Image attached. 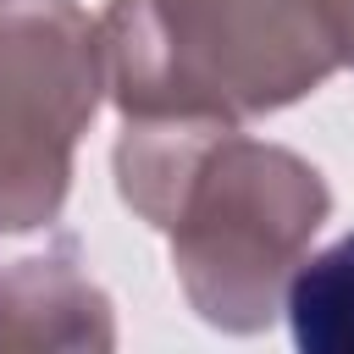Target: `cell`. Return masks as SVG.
Segmentation results:
<instances>
[{
    "label": "cell",
    "instance_id": "obj_1",
    "mask_svg": "<svg viewBox=\"0 0 354 354\" xmlns=\"http://www.w3.org/2000/svg\"><path fill=\"white\" fill-rule=\"evenodd\" d=\"M116 188L171 238L194 315L238 337L277 321L282 288L332 210L310 160L205 116H127Z\"/></svg>",
    "mask_w": 354,
    "mask_h": 354
},
{
    "label": "cell",
    "instance_id": "obj_2",
    "mask_svg": "<svg viewBox=\"0 0 354 354\" xmlns=\"http://www.w3.org/2000/svg\"><path fill=\"white\" fill-rule=\"evenodd\" d=\"M100 50L127 116L227 127L304 100L343 66L315 0H111Z\"/></svg>",
    "mask_w": 354,
    "mask_h": 354
},
{
    "label": "cell",
    "instance_id": "obj_3",
    "mask_svg": "<svg viewBox=\"0 0 354 354\" xmlns=\"http://www.w3.org/2000/svg\"><path fill=\"white\" fill-rule=\"evenodd\" d=\"M100 88V28L72 0H0V232L61 216Z\"/></svg>",
    "mask_w": 354,
    "mask_h": 354
},
{
    "label": "cell",
    "instance_id": "obj_4",
    "mask_svg": "<svg viewBox=\"0 0 354 354\" xmlns=\"http://www.w3.org/2000/svg\"><path fill=\"white\" fill-rule=\"evenodd\" d=\"M111 304L88 282L77 243L61 238L0 271V348H111Z\"/></svg>",
    "mask_w": 354,
    "mask_h": 354
},
{
    "label": "cell",
    "instance_id": "obj_5",
    "mask_svg": "<svg viewBox=\"0 0 354 354\" xmlns=\"http://www.w3.org/2000/svg\"><path fill=\"white\" fill-rule=\"evenodd\" d=\"M282 315L304 354H354V232L293 266Z\"/></svg>",
    "mask_w": 354,
    "mask_h": 354
},
{
    "label": "cell",
    "instance_id": "obj_6",
    "mask_svg": "<svg viewBox=\"0 0 354 354\" xmlns=\"http://www.w3.org/2000/svg\"><path fill=\"white\" fill-rule=\"evenodd\" d=\"M315 11H321L326 33H332V44H337V61L354 66V0H315Z\"/></svg>",
    "mask_w": 354,
    "mask_h": 354
}]
</instances>
